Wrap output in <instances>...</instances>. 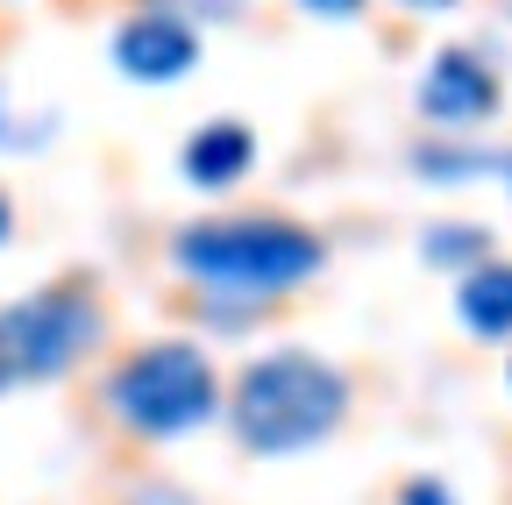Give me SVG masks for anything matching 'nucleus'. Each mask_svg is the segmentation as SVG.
<instances>
[{
    "mask_svg": "<svg viewBox=\"0 0 512 505\" xmlns=\"http://www.w3.org/2000/svg\"><path fill=\"white\" fill-rule=\"evenodd\" d=\"M228 427L249 456H292L328 441L349 420V377L328 356H306V349H278V356H256L235 392H228Z\"/></svg>",
    "mask_w": 512,
    "mask_h": 505,
    "instance_id": "f257e3e1",
    "label": "nucleus"
},
{
    "mask_svg": "<svg viewBox=\"0 0 512 505\" xmlns=\"http://www.w3.org/2000/svg\"><path fill=\"white\" fill-rule=\"evenodd\" d=\"M320 235L278 214H228V221H192L171 235V264L185 278H200L214 292H242V299H278L292 285H306L320 271Z\"/></svg>",
    "mask_w": 512,
    "mask_h": 505,
    "instance_id": "f03ea898",
    "label": "nucleus"
},
{
    "mask_svg": "<svg viewBox=\"0 0 512 505\" xmlns=\"http://www.w3.org/2000/svg\"><path fill=\"white\" fill-rule=\"evenodd\" d=\"M107 413L150 441H171L221 413V377H214L207 349H192V342H143L107 377Z\"/></svg>",
    "mask_w": 512,
    "mask_h": 505,
    "instance_id": "7ed1b4c3",
    "label": "nucleus"
},
{
    "mask_svg": "<svg viewBox=\"0 0 512 505\" xmlns=\"http://www.w3.org/2000/svg\"><path fill=\"white\" fill-rule=\"evenodd\" d=\"M107 335V313L86 285H43L0 306V377H64Z\"/></svg>",
    "mask_w": 512,
    "mask_h": 505,
    "instance_id": "20e7f679",
    "label": "nucleus"
},
{
    "mask_svg": "<svg viewBox=\"0 0 512 505\" xmlns=\"http://www.w3.org/2000/svg\"><path fill=\"white\" fill-rule=\"evenodd\" d=\"M420 114L434 121V129H477V121L498 114V72L484 65L477 50H441L427 79H420Z\"/></svg>",
    "mask_w": 512,
    "mask_h": 505,
    "instance_id": "39448f33",
    "label": "nucleus"
},
{
    "mask_svg": "<svg viewBox=\"0 0 512 505\" xmlns=\"http://www.w3.org/2000/svg\"><path fill=\"white\" fill-rule=\"evenodd\" d=\"M114 65L128 79H143V86H171V79H185L192 65H200V29L178 22V15L143 8V15H128L114 29Z\"/></svg>",
    "mask_w": 512,
    "mask_h": 505,
    "instance_id": "423d86ee",
    "label": "nucleus"
},
{
    "mask_svg": "<svg viewBox=\"0 0 512 505\" xmlns=\"http://www.w3.org/2000/svg\"><path fill=\"white\" fill-rule=\"evenodd\" d=\"M249 164H256L249 121H207V129H192V143H185V178L200 185V193H221V185H235Z\"/></svg>",
    "mask_w": 512,
    "mask_h": 505,
    "instance_id": "0eeeda50",
    "label": "nucleus"
},
{
    "mask_svg": "<svg viewBox=\"0 0 512 505\" xmlns=\"http://www.w3.org/2000/svg\"><path fill=\"white\" fill-rule=\"evenodd\" d=\"M456 313H463V328H477V335H512V264L484 257L477 271H463Z\"/></svg>",
    "mask_w": 512,
    "mask_h": 505,
    "instance_id": "6e6552de",
    "label": "nucleus"
},
{
    "mask_svg": "<svg viewBox=\"0 0 512 505\" xmlns=\"http://www.w3.org/2000/svg\"><path fill=\"white\" fill-rule=\"evenodd\" d=\"M484 249H491V235L484 228H470V221H441V228H427V264H484Z\"/></svg>",
    "mask_w": 512,
    "mask_h": 505,
    "instance_id": "1a4fd4ad",
    "label": "nucleus"
},
{
    "mask_svg": "<svg viewBox=\"0 0 512 505\" xmlns=\"http://www.w3.org/2000/svg\"><path fill=\"white\" fill-rule=\"evenodd\" d=\"M413 164H420V171H434L441 185H456V178H477L491 157H484V150H441V143H420V150H413Z\"/></svg>",
    "mask_w": 512,
    "mask_h": 505,
    "instance_id": "9d476101",
    "label": "nucleus"
},
{
    "mask_svg": "<svg viewBox=\"0 0 512 505\" xmlns=\"http://www.w3.org/2000/svg\"><path fill=\"white\" fill-rule=\"evenodd\" d=\"M157 15H171L178 8V22H192V15H214V22H228V15H242V0H150Z\"/></svg>",
    "mask_w": 512,
    "mask_h": 505,
    "instance_id": "9b49d317",
    "label": "nucleus"
},
{
    "mask_svg": "<svg viewBox=\"0 0 512 505\" xmlns=\"http://www.w3.org/2000/svg\"><path fill=\"white\" fill-rule=\"evenodd\" d=\"M399 505H456V498H448V484H434V477H413V484H399Z\"/></svg>",
    "mask_w": 512,
    "mask_h": 505,
    "instance_id": "f8f14e48",
    "label": "nucleus"
},
{
    "mask_svg": "<svg viewBox=\"0 0 512 505\" xmlns=\"http://www.w3.org/2000/svg\"><path fill=\"white\" fill-rule=\"evenodd\" d=\"M299 8H306V15H328V22H342V15H356V8H363V0H299Z\"/></svg>",
    "mask_w": 512,
    "mask_h": 505,
    "instance_id": "ddd939ff",
    "label": "nucleus"
},
{
    "mask_svg": "<svg viewBox=\"0 0 512 505\" xmlns=\"http://www.w3.org/2000/svg\"><path fill=\"white\" fill-rule=\"evenodd\" d=\"M0 143H8V150H29V143H36V136H22V129H15V114H8V100H0Z\"/></svg>",
    "mask_w": 512,
    "mask_h": 505,
    "instance_id": "4468645a",
    "label": "nucleus"
},
{
    "mask_svg": "<svg viewBox=\"0 0 512 505\" xmlns=\"http://www.w3.org/2000/svg\"><path fill=\"white\" fill-rule=\"evenodd\" d=\"M8 228H15V207H8V193H0V242H8Z\"/></svg>",
    "mask_w": 512,
    "mask_h": 505,
    "instance_id": "2eb2a0df",
    "label": "nucleus"
},
{
    "mask_svg": "<svg viewBox=\"0 0 512 505\" xmlns=\"http://www.w3.org/2000/svg\"><path fill=\"white\" fill-rule=\"evenodd\" d=\"M406 8H427V15H441V8H456V0H406Z\"/></svg>",
    "mask_w": 512,
    "mask_h": 505,
    "instance_id": "dca6fc26",
    "label": "nucleus"
},
{
    "mask_svg": "<svg viewBox=\"0 0 512 505\" xmlns=\"http://www.w3.org/2000/svg\"><path fill=\"white\" fill-rule=\"evenodd\" d=\"M505 377H512V363H505Z\"/></svg>",
    "mask_w": 512,
    "mask_h": 505,
    "instance_id": "f3484780",
    "label": "nucleus"
},
{
    "mask_svg": "<svg viewBox=\"0 0 512 505\" xmlns=\"http://www.w3.org/2000/svg\"><path fill=\"white\" fill-rule=\"evenodd\" d=\"M0 385H8V377H0Z\"/></svg>",
    "mask_w": 512,
    "mask_h": 505,
    "instance_id": "a211bd4d",
    "label": "nucleus"
}]
</instances>
